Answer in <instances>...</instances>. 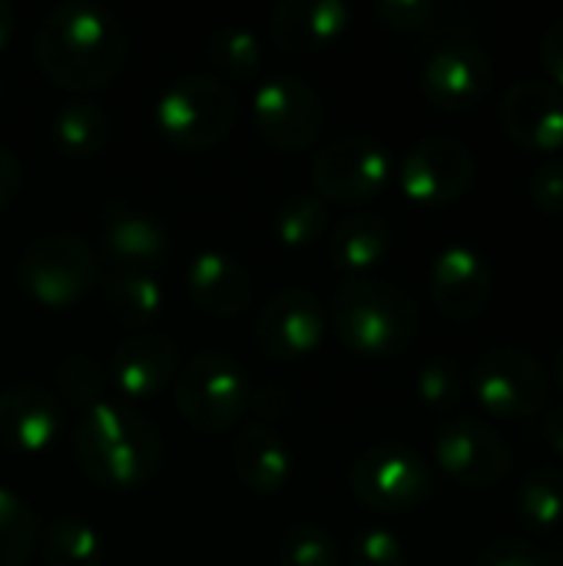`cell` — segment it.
<instances>
[{
	"mask_svg": "<svg viewBox=\"0 0 563 566\" xmlns=\"http://www.w3.org/2000/svg\"><path fill=\"white\" fill-rule=\"evenodd\" d=\"M176 371H179L176 342L159 332H136L113 348L106 378L126 401H143L159 395Z\"/></svg>",
	"mask_w": 563,
	"mask_h": 566,
	"instance_id": "obj_17",
	"label": "cell"
},
{
	"mask_svg": "<svg viewBox=\"0 0 563 566\" xmlns=\"http://www.w3.org/2000/svg\"><path fill=\"white\" fill-rule=\"evenodd\" d=\"M176 405L199 431H229L249 411L242 365L222 352H196L176 371Z\"/></svg>",
	"mask_w": 563,
	"mask_h": 566,
	"instance_id": "obj_6",
	"label": "cell"
},
{
	"mask_svg": "<svg viewBox=\"0 0 563 566\" xmlns=\"http://www.w3.org/2000/svg\"><path fill=\"white\" fill-rule=\"evenodd\" d=\"M554 381H557V388L563 391V345L557 348V355H554Z\"/></svg>",
	"mask_w": 563,
	"mask_h": 566,
	"instance_id": "obj_43",
	"label": "cell"
},
{
	"mask_svg": "<svg viewBox=\"0 0 563 566\" xmlns=\"http://www.w3.org/2000/svg\"><path fill=\"white\" fill-rule=\"evenodd\" d=\"M37 511L10 488L0 484V566H23L40 544Z\"/></svg>",
	"mask_w": 563,
	"mask_h": 566,
	"instance_id": "obj_29",
	"label": "cell"
},
{
	"mask_svg": "<svg viewBox=\"0 0 563 566\" xmlns=\"http://www.w3.org/2000/svg\"><path fill=\"white\" fill-rule=\"evenodd\" d=\"M375 13L392 30L418 33V30H428L445 13V7L435 3V0H378Z\"/></svg>",
	"mask_w": 563,
	"mask_h": 566,
	"instance_id": "obj_35",
	"label": "cell"
},
{
	"mask_svg": "<svg viewBox=\"0 0 563 566\" xmlns=\"http://www.w3.org/2000/svg\"><path fill=\"white\" fill-rule=\"evenodd\" d=\"M544 441L551 444L554 454H561L563 458V405H557V408L548 415V421H544Z\"/></svg>",
	"mask_w": 563,
	"mask_h": 566,
	"instance_id": "obj_41",
	"label": "cell"
},
{
	"mask_svg": "<svg viewBox=\"0 0 563 566\" xmlns=\"http://www.w3.org/2000/svg\"><path fill=\"white\" fill-rule=\"evenodd\" d=\"M17 279L30 298L50 308H66L93 292L100 282L96 252L73 232H46L33 239L20 262Z\"/></svg>",
	"mask_w": 563,
	"mask_h": 566,
	"instance_id": "obj_5",
	"label": "cell"
},
{
	"mask_svg": "<svg viewBox=\"0 0 563 566\" xmlns=\"http://www.w3.org/2000/svg\"><path fill=\"white\" fill-rule=\"evenodd\" d=\"M471 391L488 415L514 421V418H534L548 408L551 378L548 368L531 352L514 345H498L478 358L471 371Z\"/></svg>",
	"mask_w": 563,
	"mask_h": 566,
	"instance_id": "obj_8",
	"label": "cell"
},
{
	"mask_svg": "<svg viewBox=\"0 0 563 566\" xmlns=\"http://www.w3.org/2000/svg\"><path fill=\"white\" fill-rule=\"evenodd\" d=\"M252 119L272 149L302 153L319 139L325 126V106L312 83L295 73H275L256 86Z\"/></svg>",
	"mask_w": 563,
	"mask_h": 566,
	"instance_id": "obj_9",
	"label": "cell"
},
{
	"mask_svg": "<svg viewBox=\"0 0 563 566\" xmlns=\"http://www.w3.org/2000/svg\"><path fill=\"white\" fill-rule=\"evenodd\" d=\"M73 444L86 478L103 488H139L163 464L159 431L136 408L113 398L83 411Z\"/></svg>",
	"mask_w": 563,
	"mask_h": 566,
	"instance_id": "obj_2",
	"label": "cell"
},
{
	"mask_svg": "<svg viewBox=\"0 0 563 566\" xmlns=\"http://www.w3.org/2000/svg\"><path fill=\"white\" fill-rule=\"evenodd\" d=\"M478 159L468 143L455 136L418 139L398 169L402 192L418 206H448L475 186Z\"/></svg>",
	"mask_w": 563,
	"mask_h": 566,
	"instance_id": "obj_11",
	"label": "cell"
},
{
	"mask_svg": "<svg viewBox=\"0 0 563 566\" xmlns=\"http://www.w3.org/2000/svg\"><path fill=\"white\" fill-rule=\"evenodd\" d=\"M541 63H544L551 83L563 93V17L551 20L541 33Z\"/></svg>",
	"mask_w": 563,
	"mask_h": 566,
	"instance_id": "obj_39",
	"label": "cell"
},
{
	"mask_svg": "<svg viewBox=\"0 0 563 566\" xmlns=\"http://www.w3.org/2000/svg\"><path fill=\"white\" fill-rule=\"evenodd\" d=\"M508 136L531 153L563 149V93L551 80H518L501 96Z\"/></svg>",
	"mask_w": 563,
	"mask_h": 566,
	"instance_id": "obj_16",
	"label": "cell"
},
{
	"mask_svg": "<svg viewBox=\"0 0 563 566\" xmlns=\"http://www.w3.org/2000/svg\"><path fill=\"white\" fill-rule=\"evenodd\" d=\"M206 53L212 66L232 80H252L262 66V36L239 23H222L206 36Z\"/></svg>",
	"mask_w": 563,
	"mask_h": 566,
	"instance_id": "obj_28",
	"label": "cell"
},
{
	"mask_svg": "<svg viewBox=\"0 0 563 566\" xmlns=\"http://www.w3.org/2000/svg\"><path fill=\"white\" fill-rule=\"evenodd\" d=\"M282 566H342L338 541L319 524H295L279 541Z\"/></svg>",
	"mask_w": 563,
	"mask_h": 566,
	"instance_id": "obj_32",
	"label": "cell"
},
{
	"mask_svg": "<svg viewBox=\"0 0 563 566\" xmlns=\"http://www.w3.org/2000/svg\"><path fill=\"white\" fill-rule=\"evenodd\" d=\"M186 285H189L192 302L216 318L242 315L252 298V279L246 265L222 249L196 252L186 269Z\"/></svg>",
	"mask_w": 563,
	"mask_h": 566,
	"instance_id": "obj_21",
	"label": "cell"
},
{
	"mask_svg": "<svg viewBox=\"0 0 563 566\" xmlns=\"http://www.w3.org/2000/svg\"><path fill=\"white\" fill-rule=\"evenodd\" d=\"M60 401L40 385H10L0 391V441L20 454L46 451L60 434Z\"/></svg>",
	"mask_w": 563,
	"mask_h": 566,
	"instance_id": "obj_18",
	"label": "cell"
},
{
	"mask_svg": "<svg viewBox=\"0 0 563 566\" xmlns=\"http://www.w3.org/2000/svg\"><path fill=\"white\" fill-rule=\"evenodd\" d=\"M10 33H13V7L0 0V46H7Z\"/></svg>",
	"mask_w": 563,
	"mask_h": 566,
	"instance_id": "obj_42",
	"label": "cell"
},
{
	"mask_svg": "<svg viewBox=\"0 0 563 566\" xmlns=\"http://www.w3.org/2000/svg\"><path fill=\"white\" fill-rule=\"evenodd\" d=\"M332 325L338 338L358 355H398L418 335L415 298L385 279H348L332 298Z\"/></svg>",
	"mask_w": 563,
	"mask_h": 566,
	"instance_id": "obj_3",
	"label": "cell"
},
{
	"mask_svg": "<svg viewBox=\"0 0 563 566\" xmlns=\"http://www.w3.org/2000/svg\"><path fill=\"white\" fill-rule=\"evenodd\" d=\"M103 295L116 322L129 328H146L163 312V289L156 275L143 269H113L103 282Z\"/></svg>",
	"mask_w": 563,
	"mask_h": 566,
	"instance_id": "obj_24",
	"label": "cell"
},
{
	"mask_svg": "<svg viewBox=\"0 0 563 566\" xmlns=\"http://www.w3.org/2000/svg\"><path fill=\"white\" fill-rule=\"evenodd\" d=\"M272 229H275L279 242L289 249L315 245L329 229V206L315 192H292L279 202V209L272 216Z\"/></svg>",
	"mask_w": 563,
	"mask_h": 566,
	"instance_id": "obj_30",
	"label": "cell"
},
{
	"mask_svg": "<svg viewBox=\"0 0 563 566\" xmlns=\"http://www.w3.org/2000/svg\"><path fill=\"white\" fill-rule=\"evenodd\" d=\"M110 136V116L96 99H66L53 116V143L70 159H90Z\"/></svg>",
	"mask_w": 563,
	"mask_h": 566,
	"instance_id": "obj_25",
	"label": "cell"
},
{
	"mask_svg": "<svg viewBox=\"0 0 563 566\" xmlns=\"http://www.w3.org/2000/svg\"><path fill=\"white\" fill-rule=\"evenodd\" d=\"M43 73L73 93L113 83L129 56V30L123 17L96 0H63L50 7L33 36Z\"/></svg>",
	"mask_w": 563,
	"mask_h": 566,
	"instance_id": "obj_1",
	"label": "cell"
},
{
	"mask_svg": "<svg viewBox=\"0 0 563 566\" xmlns=\"http://www.w3.org/2000/svg\"><path fill=\"white\" fill-rule=\"evenodd\" d=\"M494 83L491 56L468 40H451L438 46L421 66V93L431 106L445 113L475 109Z\"/></svg>",
	"mask_w": 563,
	"mask_h": 566,
	"instance_id": "obj_13",
	"label": "cell"
},
{
	"mask_svg": "<svg viewBox=\"0 0 563 566\" xmlns=\"http://www.w3.org/2000/svg\"><path fill=\"white\" fill-rule=\"evenodd\" d=\"M475 566H548V560H544V551H538L531 541L498 537L478 554Z\"/></svg>",
	"mask_w": 563,
	"mask_h": 566,
	"instance_id": "obj_37",
	"label": "cell"
},
{
	"mask_svg": "<svg viewBox=\"0 0 563 566\" xmlns=\"http://www.w3.org/2000/svg\"><path fill=\"white\" fill-rule=\"evenodd\" d=\"M438 468L468 488H494L514 468V451L504 434L481 418H455L435 434Z\"/></svg>",
	"mask_w": 563,
	"mask_h": 566,
	"instance_id": "obj_12",
	"label": "cell"
},
{
	"mask_svg": "<svg viewBox=\"0 0 563 566\" xmlns=\"http://www.w3.org/2000/svg\"><path fill=\"white\" fill-rule=\"evenodd\" d=\"M256 342L265 355L289 361L315 352L325 338V308L305 285L275 292L256 318Z\"/></svg>",
	"mask_w": 563,
	"mask_h": 566,
	"instance_id": "obj_14",
	"label": "cell"
},
{
	"mask_svg": "<svg viewBox=\"0 0 563 566\" xmlns=\"http://www.w3.org/2000/svg\"><path fill=\"white\" fill-rule=\"evenodd\" d=\"M53 378H56V391L76 405V408H93L100 401H106V388H110V378L106 371L83 352H70L56 361L53 368Z\"/></svg>",
	"mask_w": 563,
	"mask_h": 566,
	"instance_id": "obj_31",
	"label": "cell"
},
{
	"mask_svg": "<svg viewBox=\"0 0 563 566\" xmlns=\"http://www.w3.org/2000/svg\"><path fill=\"white\" fill-rule=\"evenodd\" d=\"M352 27L345 0H282L269 17V33L285 53H315L332 46Z\"/></svg>",
	"mask_w": 563,
	"mask_h": 566,
	"instance_id": "obj_19",
	"label": "cell"
},
{
	"mask_svg": "<svg viewBox=\"0 0 563 566\" xmlns=\"http://www.w3.org/2000/svg\"><path fill=\"white\" fill-rule=\"evenodd\" d=\"M236 119V93L209 73L176 76L156 99V126L179 149H209L222 143Z\"/></svg>",
	"mask_w": 563,
	"mask_h": 566,
	"instance_id": "obj_4",
	"label": "cell"
},
{
	"mask_svg": "<svg viewBox=\"0 0 563 566\" xmlns=\"http://www.w3.org/2000/svg\"><path fill=\"white\" fill-rule=\"evenodd\" d=\"M232 468L256 494H272L292 478V454L269 424H249L232 444Z\"/></svg>",
	"mask_w": 563,
	"mask_h": 566,
	"instance_id": "obj_22",
	"label": "cell"
},
{
	"mask_svg": "<svg viewBox=\"0 0 563 566\" xmlns=\"http://www.w3.org/2000/svg\"><path fill=\"white\" fill-rule=\"evenodd\" d=\"M395 163L382 139L345 133L329 139L312 159V192L329 202H365L392 182Z\"/></svg>",
	"mask_w": 563,
	"mask_h": 566,
	"instance_id": "obj_7",
	"label": "cell"
},
{
	"mask_svg": "<svg viewBox=\"0 0 563 566\" xmlns=\"http://www.w3.org/2000/svg\"><path fill=\"white\" fill-rule=\"evenodd\" d=\"M428 289L431 298L438 305V312L451 322H471L478 318L494 292V272L488 265V259L468 245V242H448L435 262H431V275H428Z\"/></svg>",
	"mask_w": 563,
	"mask_h": 566,
	"instance_id": "obj_15",
	"label": "cell"
},
{
	"mask_svg": "<svg viewBox=\"0 0 563 566\" xmlns=\"http://www.w3.org/2000/svg\"><path fill=\"white\" fill-rule=\"evenodd\" d=\"M465 385H468V381H465L461 365H458L455 358H448V355H438V358L425 361L421 371H418V378H415L418 398H421L428 408H435V411L455 408V405L461 401V395H465Z\"/></svg>",
	"mask_w": 563,
	"mask_h": 566,
	"instance_id": "obj_33",
	"label": "cell"
},
{
	"mask_svg": "<svg viewBox=\"0 0 563 566\" xmlns=\"http://www.w3.org/2000/svg\"><path fill=\"white\" fill-rule=\"evenodd\" d=\"M392 249V226L378 212H352L329 235V259L335 269L365 272Z\"/></svg>",
	"mask_w": 563,
	"mask_h": 566,
	"instance_id": "obj_23",
	"label": "cell"
},
{
	"mask_svg": "<svg viewBox=\"0 0 563 566\" xmlns=\"http://www.w3.org/2000/svg\"><path fill=\"white\" fill-rule=\"evenodd\" d=\"M40 551L46 566H100L106 541L80 517H56L40 531Z\"/></svg>",
	"mask_w": 563,
	"mask_h": 566,
	"instance_id": "obj_26",
	"label": "cell"
},
{
	"mask_svg": "<svg viewBox=\"0 0 563 566\" xmlns=\"http://www.w3.org/2000/svg\"><path fill=\"white\" fill-rule=\"evenodd\" d=\"M249 411H256L259 424H272L292 411V395L282 385H265L256 395L249 391Z\"/></svg>",
	"mask_w": 563,
	"mask_h": 566,
	"instance_id": "obj_38",
	"label": "cell"
},
{
	"mask_svg": "<svg viewBox=\"0 0 563 566\" xmlns=\"http://www.w3.org/2000/svg\"><path fill=\"white\" fill-rule=\"evenodd\" d=\"M352 494L372 511H411L431 497L435 478L425 458L405 444H378L355 458Z\"/></svg>",
	"mask_w": 563,
	"mask_h": 566,
	"instance_id": "obj_10",
	"label": "cell"
},
{
	"mask_svg": "<svg viewBox=\"0 0 563 566\" xmlns=\"http://www.w3.org/2000/svg\"><path fill=\"white\" fill-rule=\"evenodd\" d=\"M20 186H23V166L13 149L0 146V209L13 202Z\"/></svg>",
	"mask_w": 563,
	"mask_h": 566,
	"instance_id": "obj_40",
	"label": "cell"
},
{
	"mask_svg": "<svg viewBox=\"0 0 563 566\" xmlns=\"http://www.w3.org/2000/svg\"><path fill=\"white\" fill-rule=\"evenodd\" d=\"M518 517L538 531L554 534L563 527V471L534 468L518 488Z\"/></svg>",
	"mask_w": 563,
	"mask_h": 566,
	"instance_id": "obj_27",
	"label": "cell"
},
{
	"mask_svg": "<svg viewBox=\"0 0 563 566\" xmlns=\"http://www.w3.org/2000/svg\"><path fill=\"white\" fill-rule=\"evenodd\" d=\"M528 196L531 202L548 212V216H563V159L548 156L531 169L528 179Z\"/></svg>",
	"mask_w": 563,
	"mask_h": 566,
	"instance_id": "obj_36",
	"label": "cell"
},
{
	"mask_svg": "<svg viewBox=\"0 0 563 566\" xmlns=\"http://www.w3.org/2000/svg\"><path fill=\"white\" fill-rule=\"evenodd\" d=\"M0 93H3V86H0Z\"/></svg>",
	"mask_w": 563,
	"mask_h": 566,
	"instance_id": "obj_44",
	"label": "cell"
},
{
	"mask_svg": "<svg viewBox=\"0 0 563 566\" xmlns=\"http://www.w3.org/2000/svg\"><path fill=\"white\" fill-rule=\"evenodd\" d=\"M103 245L113 255L116 269L149 272L169 252V232L163 219L136 209L126 199H113L103 212Z\"/></svg>",
	"mask_w": 563,
	"mask_h": 566,
	"instance_id": "obj_20",
	"label": "cell"
},
{
	"mask_svg": "<svg viewBox=\"0 0 563 566\" xmlns=\"http://www.w3.org/2000/svg\"><path fill=\"white\" fill-rule=\"evenodd\" d=\"M352 566H408V551L388 527H365L352 537Z\"/></svg>",
	"mask_w": 563,
	"mask_h": 566,
	"instance_id": "obj_34",
	"label": "cell"
}]
</instances>
